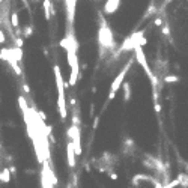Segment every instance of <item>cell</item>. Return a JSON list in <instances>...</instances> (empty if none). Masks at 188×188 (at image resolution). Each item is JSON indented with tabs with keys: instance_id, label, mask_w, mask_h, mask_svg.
I'll return each mask as SVG.
<instances>
[]
</instances>
